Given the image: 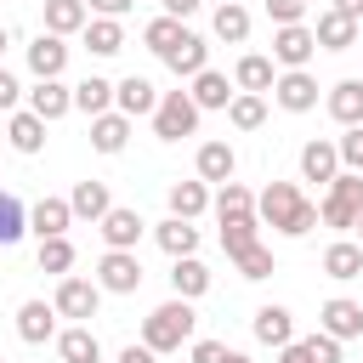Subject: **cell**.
Instances as JSON below:
<instances>
[{
    "mask_svg": "<svg viewBox=\"0 0 363 363\" xmlns=\"http://www.w3.org/2000/svg\"><path fill=\"white\" fill-rule=\"evenodd\" d=\"M125 142H130V113H96L91 119V147L96 153H125Z\"/></svg>",
    "mask_w": 363,
    "mask_h": 363,
    "instance_id": "ac0fdd59",
    "label": "cell"
},
{
    "mask_svg": "<svg viewBox=\"0 0 363 363\" xmlns=\"http://www.w3.org/2000/svg\"><path fill=\"white\" fill-rule=\"evenodd\" d=\"M233 170H238V153L227 142H204L199 147V182H233Z\"/></svg>",
    "mask_w": 363,
    "mask_h": 363,
    "instance_id": "f1b7e54d",
    "label": "cell"
},
{
    "mask_svg": "<svg viewBox=\"0 0 363 363\" xmlns=\"http://www.w3.org/2000/svg\"><path fill=\"white\" fill-rule=\"evenodd\" d=\"M227 119H233L238 130H261V125H267V102H261V91H238V96L227 102Z\"/></svg>",
    "mask_w": 363,
    "mask_h": 363,
    "instance_id": "8d00e7d4",
    "label": "cell"
},
{
    "mask_svg": "<svg viewBox=\"0 0 363 363\" xmlns=\"http://www.w3.org/2000/svg\"><path fill=\"white\" fill-rule=\"evenodd\" d=\"M199 6H204V0H164V11H170V17H193Z\"/></svg>",
    "mask_w": 363,
    "mask_h": 363,
    "instance_id": "816d5d0a",
    "label": "cell"
},
{
    "mask_svg": "<svg viewBox=\"0 0 363 363\" xmlns=\"http://www.w3.org/2000/svg\"><path fill=\"white\" fill-rule=\"evenodd\" d=\"M216 6H227V0H216Z\"/></svg>",
    "mask_w": 363,
    "mask_h": 363,
    "instance_id": "6f0895ef",
    "label": "cell"
},
{
    "mask_svg": "<svg viewBox=\"0 0 363 363\" xmlns=\"http://www.w3.org/2000/svg\"><path fill=\"white\" fill-rule=\"evenodd\" d=\"M170 289H176L182 301H199V295L210 289V267H204L199 255H176V267H170Z\"/></svg>",
    "mask_w": 363,
    "mask_h": 363,
    "instance_id": "cb8c5ba5",
    "label": "cell"
},
{
    "mask_svg": "<svg viewBox=\"0 0 363 363\" xmlns=\"http://www.w3.org/2000/svg\"><path fill=\"white\" fill-rule=\"evenodd\" d=\"M119 363H159V352H153V346H147V340H142V346H136V340H130V346H125V352H119Z\"/></svg>",
    "mask_w": 363,
    "mask_h": 363,
    "instance_id": "7dc6e473",
    "label": "cell"
},
{
    "mask_svg": "<svg viewBox=\"0 0 363 363\" xmlns=\"http://www.w3.org/2000/svg\"><path fill=\"white\" fill-rule=\"evenodd\" d=\"M62 318H74V323H85V318H96V306H102V284L96 278H68L62 272V284H57V301H51Z\"/></svg>",
    "mask_w": 363,
    "mask_h": 363,
    "instance_id": "8992f818",
    "label": "cell"
},
{
    "mask_svg": "<svg viewBox=\"0 0 363 363\" xmlns=\"http://www.w3.org/2000/svg\"><path fill=\"white\" fill-rule=\"evenodd\" d=\"M255 216H261L272 233H284V238H306V233L318 227V204H312L295 182H267L261 199H255Z\"/></svg>",
    "mask_w": 363,
    "mask_h": 363,
    "instance_id": "6da1fadb",
    "label": "cell"
},
{
    "mask_svg": "<svg viewBox=\"0 0 363 363\" xmlns=\"http://www.w3.org/2000/svg\"><path fill=\"white\" fill-rule=\"evenodd\" d=\"M17 91H23V85H17V74H11V68H0V108H17Z\"/></svg>",
    "mask_w": 363,
    "mask_h": 363,
    "instance_id": "c3c4849f",
    "label": "cell"
},
{
    "mask_svg": "<svg viewBox=\"0 0 363 363\" xmlns=\"http://www.w3.org/2000/svg\"><path fill=\"white\" fill-rule=\"evenodd\" d=\"M323 272H329L335 284L363 278V244H357V238H335V244L323 250Z\"/></svg>",
    "mask_w": 363,
    "mask_h": 363,
    "instance_id": "2e32d148",
    "label": "cell"
},
{
    "mask_svg": "<svg viewBox=\"0 0 363 363\" xmlns=\"http://www.w3.org/2000/svg\"><path fill=\"white\" fill-rule=\"evenodd\" d=\"M159 96H164V91H153V79H142V74H125V79L113 85V102H119V113H130V119L153 113Z\"/></svg>",
    "mask_w": 363,
    "mask_h": 363,
    "instance_id": "4fadbf2b",
    "label": "cell"
},
{
    "mask_svg": "<svg viewBox=\"0 0 363 363\" xmlns=\"http://www.w3.org/2000/svg\"><path fill=\"white\" fill-rule=\"evenodd\" d=\"M6 40H11V34H6V23H0V51H6Z\"/></svg>",
    "mask_w": 363,
    "mask_h": 363,
    "instance_id": "9f6ffc18",
    "label": "cell"
},
{
    "mask_svg": "<svg viewBox=\"0 0 363 363\" xmlns=\"http://www.w3.org/2000/svg\"><path fill=\"white\" fill-rule=\"evenodd\" d=\"M85 45H91L96 57H119V51H125V28H119V17H91V23H85Z\"/></svg>",
    "mask_w": 363,
    "mask_h": 363,
    "instance_id": "4dcf8cb0",
    "label": "cell"
},
{
    "mask_svg": "<svg viewBox=\"0 0 363 363\" xmlns=\"http://www.w3.org/2000/svg\"><path fill=\"white\" fill-rule=\"evenodd\" d=\"M335 11H346V17H363V0H335Z\"/></svg>",
    "mask_w": 363,
    "mask_h": 363,
    "instance_id": "f5cc1de1",
    "label": "cell"
},
{
    "mask_svg": "<svg viewBox=\"0 0 363 363\" xmlns=\"http://www.w3.org/2000/svg\"><path fill=\"white\" fill-rule=\"evenodd\" d=\"M68 204H74V216H85V221H102V216L113 210V199H108V182H96V176H85V182H74V193H68Z\"/></svg>",
    "mask_w": 363,
    "mask_h": 363,
    "instance_id": "7402d4cb",
    "label": "cell"
},
{
    "mask_svg": "<svg viewBox=\"0 0 363 363\" xmlns=\"http://www.w3.org/2000/svg\"><path fill=\"white\" fill-rule=\"evenodd\" d=\"M199 108H227L238 91L227 85V74H216V68H204V74H193V91H187Z\"/></svg>",
    "mask_w": 363,
    "mask_h": 363,
    "instance_id": "d6a6232c",
    "label": "cell"
},
{
    "mask_svg": "<svg viewBox=\"0 0 363 363\" xmlns=\"http://www.w3.org/2000/svg\"><path fill=\"white\" fill-rule=\"evenodd\" d=\"M301 176H306V182H335V176H340V147L323 142V136L306 142V147H301Z\"/></svg>",
    "mask_w": 363,
    "mask_h": 363,
    "instance_id": "d6986e66",
    "label": "cell"
},
{
    "mask_svg": "<svg viewBox=\"0 0 363 363\" xmlns=\"http://www.w3.org/2000/svg\"><path fill=\"white\" fill-rule=\"evenodd\" d=\"M352 233H357V244H363V216H357V227H352Z\"/></svg>",
    "mask_w": 363,
    "mask_h": 363,
    "instance_id": "11a10c76",
    "label": "cell"
},
{
    "mask_svg": "<svg viewBox=\"0 0 363 363\" xmlns=\"http://www.w3.org/2000/svg\"><path fill=\"white\" fill-rule=\"evenodd\" d=\"M255 340H261V346H289V340H295V318H289V306L267 301V306L255 312Z\"/></svg>",
    "mask_w": 363,
    "mask_h": 363,
    "instance_id": "44dd1931",
    "label": "cell"
},
{
    "mask_svg": "<svg viewBox=\"0 0 363 363\" xmlns=\"http://www.w3.org/2000/svg\"><path fill=\"white\" fill-rule=\"evenodd\" d=\"M221 363H250V357H244V352H233V346H227V357H221Z\"/></svg>",
    "mask_w": 363,
    "mask_h": 363,
    "instance_id": "db71d44e",
    "label": "cell"
},
{
    "mask_svg": "<svg viewBox=\"0 0 363 363\" xmlns=\"http://www.w3.org/2000/svg\"><path fill=\"white\" fill-rule=\"evenodd\" d=\"M233 85L238 91H272L278 85V74H272V57H238V68H233Z\"/></svg>",
    "mask_w": 363,
    "mask_h": 363,
    "instance_id": "1f68e13d",
    "label": "cell"
},
{
    "mask_svg": "<svg viewBox=\"0 0 363 363\" xmlns=\"http://www.w3.org/2000/svg\"><path fill=\"white\" fill-rule=\"evenodd\" d=\"M227 357V340H193V363H221Z\"/></svg>",
    "mask_w": 363,
    "mask_h": 363,
    "instance_id": "bcb514c9",
    "label": "cell"
},
{
    "mask_svg": "<svg viewBox=\"0 0 363 363\" xmlns=\"http://www.w3.org/2000/svg\"><path fill=\"white\" fill-rule=\"evenodd\" d=\"M306 352H312V363H340V340H335V335H323V329H318V335H306Z\"/></svg>",
    "mask_w": 363,
    "mask_h": 363,
    "instance_id": "ee69618b",
    "label": "cell"
},
{
    "mask_svg": "<svg viewBox=\"0 0 363 363\" xmlns=\"http://www.w3.org/2000/svg\"><path fill=\"white\" fill-rule=\"evenodd\" d=\"M68 221H74V204H68V199H40V204L28 210V227H34L40 238H62Z\"/></svg>",
    "mask_w": 363,
    "mask_h": 363,
    "instance_id": "603a6c76",
    "label": "cell"
},
{
    "mask_svg": "<svg viewBox=\"0 0 363 363\" xmlns=\"http://www.w3.org/2000/svg\"><path fill=\"white\" fill-rule=\"evenodd\" d=\"M318 329L335 335V340H357V335H363V301H352V295H329V301L318 306Z\"/></svg>",
    "mask_w": 363,
    "mask_h": 363,
    "instance_id": "52a82bcc",
    "label": "cell"
},
{
    "mask_svg": "<svg viewBox=\"0 0 363 363\" xmlns=\"http://www.w3.org/2000/svg\"><path fill=\"white\" fill-rule=\"evenodd\" d=\"M28 108L51 125V119H62L68 108H74V91L62 85V79H34V91H28Z\"/></svg>",
    "mask_w": 363,
    "mask_h": 363,
    "instance_id": "e0dca14e",
    "label": "cell"
},
{
    "mask_svg": "<svg viewBox=\"0 0 363 363\" xmlns=\"http://www.w3.org/2000/svg\"><path fill=\"white\" fill-rule=\"evenodd\" d=\"M6 136H11V147H17V153H40V147H45V119H40L34 108H23V113H11Z\"/></svg>",
    "mask_w": 363,
    "mask_h": 363,
    "instance_id": "83f0119b",
    "label": "cell"
},
{
    "mask_svg": "<svg viewBox=\"0 0 363 363\" xmlns=\"http://www.w3.org/2000/svg\"><path fill=\"white\" fill-rule=\"evenodd\" d=\"M272 96H278L284 113H312V108H318V79H312L306 68H284L278 85H272Z\"/></svg>",
    "mask_w": 363,
    "mask_h": 363,
    "instance_id": "9c48e42d",
    "label": "cell"
},
{
    "mask_svg": "<svg viewBox=\"0 0 363 363\" xmlns=\"http://www.w3.org/2000/svg\"><path fill=\"white\" fill-rule=\"evenodd\" d=\"M170 216H187V221H199L204 210H210V187L204 182H170Z\"/></svg>",
    "mask_w": 363,
    "mask_h": 363,
    "instance_id": "f546056e",
    "label": "cell"
},
{
    "mask_svg": "<svg viewBox=\"0 0 363 363\" xmlns=\"http://www.w3.org/2000/svg\"><path fill=\"white\" fill-rule=\"evenodd\" d=\"M85 6H91L96 17H125V11L136 6V0H85Z\"/></svg>",
    "mask_w": 363,
    "mask_h": 363,
    "instance_id": "681fc988",
    "label": "cell"
},
{
    "mask_svg": "<svg viewBox=\"0 0 363 363\" xmlns=\"http://www.w3.org/2000/svg\"><path fill=\"white\" fill-rule=\"evenodd\" d=\"M312 51H318V34H312L306 23H284V28H272V62H284V68H306Z\"/></svg>",
    "mask_w": 363,
    "mask_h": 363,
    "instance_id": "ba28073f",
    "label": "cell"
},
{
    "mask_svg": "<svg viewBox=\"0 0 363 363\" xmlns=\"http://www.w3.org/2000/svg\"><path fill=\"white\" fill-rule=\"evenodd\" d=\"M255 210V193L244 187V182H221V193H216V216H250Z\"/></svg>",
    "mask_w": 363,
    "mask_h": 363,
    "instance_id": "ab89813d",
    "label": "cell"
},
{
    "mask_svg": "<svg viewBox=\"0 0 363 363\" xmlns=\"http://www.w3.org/2000/svg\"><path fill=\"white\" fill-rule=\"evenodd\" d=\"M85 23H91V6L85 0H45V28L51 34H85Z\"/></svg>",
    "mask_w": 363,
    "mask_h": 363,
    "instance_id": "d4e9b609",
    "label": "cell"
},
{
    "mask_svg": "<svg viewBox=\"0 0 363 363\" xmlns=\"http://www.w3.org/2000/svg\"><path fill=\"white\" fill-rule=\"evenodd\" d=\"M357 216H363V170H340L329 182V199L318 204V221L346 233V227H357Z\"/></svg>",
    "mask_w": 363,
    "mask_h": 363,
    "instance_id": "3957f363",
    "label": "cell"
},
{
    "mask_svg": "<svg viewBox=\"0 0 363 363\" xmlns=\"http://www.w3.org/2000/svg\"><path fill=\"white\" fill-rule=\"evenodd\" d=\"M23 233H28V210H23V199H17V193H0V250L17 244Z\"/></svg>",
    "mask_w": 363,
    "mask_h": 363,
    "instance_id": "74e56055",
    "label": "cell"
},
{
    "mask_svg": "<svg viewBox=\"0 0 363 363\" xmlns=\"http://www.w3.org/2000/svg\"><path fill=\"white\" fill-rule=\"evenodd\" d=\"M216 40H227V45H244V40H250V11H244L238 0L216 6Z\"/></svg>",
    "mask_w": 363,
    "mask_h": 363,
    "instance_id": "e575fe53",
    "label": "cell"
},
{
    "mask_svg": "<svg viewBox=\"0 0 363 363\" xmlns=\"http://www.w3.org/2000/svg\"><path fill=\"white\" fill-rule=\"evenodd\" d=\"M96 284H102L108 295H136V289H142V261H136V250H108V255L96 261Z\"/></svg>",
    "mask_w": 363,
    "mask_h": 363,
    "instance_id": "5b68a950",
    "label": "cell"
},
{
    "mask_svg": "<svg viewBox=\"0 0 363 363\" xmlns=\"http://www.w3.org/2000/svg\"><path fill=\"white\" fill-rule=\"evenodd\" d=\"M233 267H238V278L261 284V278H272V250H267V244H250L244 255H233Z\"/></svg>",
    "mask_w": 363,
    "mask_h": 363,
    "instance_id": "60d3db41",
    "label": "cell"
},
{
    "mask_svg": "<svg viewBox=\"0 0 363 363\" xmlns=\"http://www.w3.org/2000/svg\"><path fill=\"white\" fill-rule=\"evenodd\" d=\"M182 34H187V28H182V17H170V11H164V17H153V23L142 28V40H147V51H159V57H164V51H170V45H176Z\"/></svg>",
    "mask_w": 363,
    "mask_h": 363,
    "instance_id": "f35d334b",
    "label": "cell"
},
{
    "mask_svg": "<svg viewBox=\"0 0 363 363\" xmlns=\"http://www.w3.org/2000/svg\"><path fill=\"white\" fill-rule=\"evenodd\" d=\"M164 68H170V74H187V79H193V74H204V68H210V45H204V40H199V34L187 28V34H182V40H176V45L164 51Z\"/></svg>",
    "mask_w": 363,
    "mask_h": 363,
    "instance_id": "5bb4252c",
    "label": "cell"
},
{
    "mask_svg": "<svg viewBox=\"0 0 363 363\" xmlns=\"http://www.w3.org/2000/svg\"><path fill=\"white\" fill-rule=\"evenodd\" d=\"M278 363H312L306 340H289V346H278Z\"/></svg>",
    "mask_w": 363,
    "mask_h": 363,
    "instance_id": "f907efd6",
    "label": "cell"
},
{
    "mask_svg": "<svg viewBox=\"0 0 363 363\" xmlns=\"http://www.w3.org/2000/svg\"><path fill=\"white\" fill-rule=\"evenodd\" d=\"M142 210H130V204H113L108 216H102V244L108 250H136V238H142Z\"/></svg>",
    "mask_w": 363,
    "mask_h": 363,
    "instance_id": "8fae6325",
    "label": "cell"
},
{
    "mask_svg": "<svg viewBox=\"0 0 363 363\" xmlns=\"http://www.w3.org/2000/svg\"><path fill=\"white\" fill-rule=\"evenodd\" d=\"M57 357L62 363H102V346H96V335L85 323H74V329L57 335Z\"/></svg>",
    "mask_w": 363,
    "mask_h": 363,
    "instance_id": "4316f807",
    "label": "cell"
},
{
    "mask_svg": "<svg viewBox=\"0 0 363 363\" xmlns=\"http://www.w3.org/2000/svg\"><path fill=\"white\" fill-rule=\"evenodd\" d=\"M153 238H159V250L176 261V255H199V227L187 221V216H170V221H159L153 227Z\"/></svg>",
    "mask_w": 363,
    "mask_h": 363,
    "instance_id": "ffe728a7",
    "label": "cell"
},
{
    "mask_svg": "<svg viewBox=\"0 0 363 363\" xmlns=\"http://www.w3.org/2000/svg\"><path fill=\"white\" fill-rule=\"evenodd\" d=\"M267 17L284 28V23H301L306 17V0H267Z\"/></svg>",
    "mask_w": 363,
    "mask_h": 363,
    "instance_id": "f6af8a7d",
    "label": "cell"
},
{
    "mask_svg": "<svg viewBox=\"0 0 363 363\" xmlns=\"http://www.w3.org/2000/svg\"><path fill=\"white\" fill-rule=\"evenodd\" d=\"M74 108H79V113H91V119H96V113H108V108H113V85H108V79H96V74H91V79H79V85H74Z\"/></svg>",
    "mask_w": 363,
    "mask_h": 363,
    "instance_id": "d590c367",
    "label": "cell"
},
{
    "mask_svg": "<svg viewBox=\"0 0 363 363\" xmlns=\"http://www.w3.org/2000/svg\"><path fill=\"white\" fill-rule=\"evenodd\" d=\"M193 323H199V312H193V301H164V306H153L147 318H142V340L153 346V352H176L182 340H193Z\"/></svg>",
    "mask_w": 363,
    "mask_h": 363,
    "instance_id": "7a4b0ae2",
    "label": "cell"
},
{
    "mask_svg": "<svg viewBox=\"0 0 363 363\" xmlns=\"http://www.w3.org/2000/svg\"><path fill=\"white\" fill-rule=\"evenodd\" d=\"M199 113H204V108H199L187 91H164L159 108H153V136H159V142H182V136L199 130Z\"/></svg>",
    "mask_w": 363,
    "mask_h": 363,
    "instance_id": "277c9868",
    "label": "cell"
},
{
    "mask_svg": "<svg viewBox=\"0 0 363 363\" xmlns=\"http://www.w3.org/2000/svg\"><path fill=\"white\" fill-rule=\"evenodd\" d=\"M57 306L51 301H23L17 306V335L28 340V346H45V340H57Z\"/></svg>",
    "mask_w": 363,
    "mask_h": 363,
    "instance_id": "30bf717a",
    "label": "cell"
},
{
    "mask_svg": "<svg viewBox=\"0 0 363 363\" xmlns=\"http://www.w3.org/2000/svg\"><path fill=\"white\" fill-rule=\"evenodd\" d=\"M28 68H34V79H57L62 68H68V45H62V34H40L34 45H28Z\"/></svg>",
    "mask_w": 363,
    "mask_h": 363,
    "instance_id": "9a60e30c",
    "label": "cell"
},
{
    "mask_svg": "<svg viewBox=\"0 0 363 363\" xmlns=\"http://www.w3.org/2000/svg\"><path fill=\"white\" fill-rule=\"evenodd\" d=\"M312 34H318V45L323 51H352L357 45V17H346V11H318V23H312Z\"/></svg>",
    "mask_w": 363,
    "mask_h": 363,
    "instance_id": "7c38bea8",
    "label": "cell"
},
{
    "mask_svg": "<svg viewBox=\"0 0 363 363\" xmlns=\"http://www.w3.org/2000/svg\"><path fill=\"white\" fill-rule=\"evenodd\" d=\"M335 147H340V164L346 170H363V125H346V136Z\"/></svg>",
    "mask_w": 363,
    "mask_h": 363,
    "instance_id": "7bdbcfd3",
    "label": "cell"
},
{
    "mask_svg": "<svg viewBox=\"0 0 363 363\" xmlns=\"http://www.w3.org/2000/svg\"><path fill=\"white\" fill-rule=\"evenodd\" d=\"M255 233H261V216H255V210H250V216H221V250H227V261L244 255L250 244H261Z\"/></svg>",
    "mask_w": 363,
    "mask_h": 363,
    "instance_id": "484cf974",
    "label": "cell"
},
{
    "mask_svg": "<svg viewBox=\"0 0 363 363\" xmlns=\"http://www.w3.org/2000/svg\"><path fill=\"white\" fill-rule=\"evenodd\" d=\"M329 113H335L340 125H363V79H340V85L329 91Z\"/></svg>",
    "mask_w": 363,
    "mask_h": 363,
    "instance_id": "836d02e7",
    "label": "cell"
},
{
    "mask_svg": "<svg viewBox=\"0 0 363 363\" xmlns=\"http://www.w3.org/2000/svg\"><path fill=\"white\" fill-rule=\"evenodd\" d=\"M0 363H6V357H0Z\"/></svg>",
    "mask_w": 363,
    "mask_h": 363,
    "instance_id": "680465c9",
    "label": "cell"
},
{
    "mask_svg": "<svg viewBox=\"0 0 363 363\" xmlns=\"http://www.w3.org/2000/svg\"><path fill=\"white\" fill-rule=\"evenodd\" d=\"M74 267V244L68 238H40V272H68Z\"/></svg>",
    "mask_w": 363,
    "mask_h": 363,
    "instance_id": "b9f144b4",
    "label": "cell"
}]
</instances>
